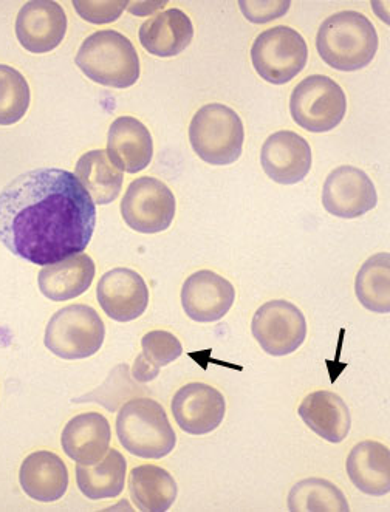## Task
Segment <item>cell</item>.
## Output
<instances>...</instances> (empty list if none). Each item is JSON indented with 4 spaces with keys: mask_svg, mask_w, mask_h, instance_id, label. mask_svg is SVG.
<instances>
[{
    "mask_svg": "<svg viewBox=\"0 0 390 512\" xmlns=\"http://www.w3.org/2000/svg\"><path fill=\"white\" fill-rule=\"evenodd\" d=\"M95 226L92 197L64 169H33L0 192V242L35 265L45 267L84 253Z\"/></svg>",
    "mask_w": 390,
    "mask_h": 512,
    "instance_id": "6da1fadb",
    "label": "cell"
},
{
    "mask_svg": "<svg viewBox=\"0 0 390 512\" xmlns=\"http://www.w3.org/2000/svg\"><path fill=\"white\" fill-rule=\"evenodd\" d=\"M377 28L360 11H339L319 27L316 48L325 64L339 72H358L378 52Z\"/></svg>",
    "mask_w": 390,
    "mask_h": 512,
    "instance_id": "7a4b0ae2",
    "label": "cell"
},
{
    "mask_svg": "<svg viewBox=\"0 0 390 512\" xmlns=\"http://www.w3.org/2000/svg\"><path fill=\"white\" fill-rule=\"evenodd\" d=\"M75 62L87 78L112 89H129L140 79L137 50L120 31L90 35L79 47Z\"/></svg>",
    "mask_w": 390,
    "mask_h": 512,
    "instance_id": "3957f363",
    "label": "cell"
},
{
    "mask_svg": "<svg viewBox=\"0 0 390 512\" xmlns=\"http://www.w3.org/2000/svg\"><path fill=\"white\" fill-rule=\"evenodd\" d=\"M117 435L129 454L146 460H161L174 451L177 435L165 407L151 398H132L121 407Z\"/></svg>",
    "mask_w": 390,
    "mask_h": 512,
    "instance_id": "277c9868",
    "label": "cell"
},
{
    "mask_svg": "<svg viewBox=\"0 0 390 512\" xmlns=\"http://www.w3.org/2000/svg\"><path fill=\"white\" fill-rule=\"evenodd\" d=\"M189 141L200 160L226 166L242 155L245 127L236 110L225 104H208L192 118Z\"/></svg>",
    "mask_w": 390,
    "mask_h": 512,
    "instance_id": "5b68a950",
    "label": "cell"
},
{
    "mask_svg": "<svg viewBox=\"0 0 390 512\" xmlns=\"http://www.w3.org/2000/svg\"><path fill=\"white\" fill-rule=\"evenodd\" d=\"M106 325L89 305L75 304L56 311L45 330V347L65 361L90 358L100 352Z\"/></svg>",
    "mask_w": 390,
    "mask_h": 512,
    "instance_id": "8992f818",
    "label": "cell"
},
{
    "mask_svg": "<svg viewBox=\"0 0 390 512\" xmlns=\"http://www.w3.org/2000/svg\"><path fill=\"white\" fill-rule=\"evenodd\" d=\"M290 112L302 129L325 134L346 117L347 96L343 87L329 76H308L291 93Z\"/></svg>",
    "mask_w": 390,
    "mask_h": 512,
    "instance_id": "52a82bcc",
    "label": "cell"
},
{
    "mask_svg": "<svg viewBox=\"0 0 390 512\" xmlns=\"http://www.w3.org/2000/svg\"><path fill=\"white\" fill-rule=\"evenodd\" d=\"M308 47L295 28L278 25L257 36L251 47V62L260 78L282 86L305 69Z\"/></svg>",
    "mask_w": 390,
    "mask_h": 512,
    "instance_id": "ba28073f",
    "label": "cell"
},
{
    "mask_svg": "<svg viewBox=\"0 0 390 512\" xmlns=\"http://www.w3.org/2000/svg\"><path fill=\"white\" fill-rule=\"evenodd\" d=\"M175 195L154 177H140L130 183L121 202V216L129 228L141 234L166 231L174 222Z\"/></svg>",
    "mask_w": 390,
    "mask_h": 512,
    "instance_id": "9c48e42d",
    "label": "cell"
},
{
    "mask_svg": "<svg viewBox=\"0 0 390 512\" xmlns=\"http://www.w3.org/2000/svg\"><path fill=\"white\" fill-rule=\"evenodd\" d=\"M251 332L268 355L287 356L304 344L307 321L295 304L278 299L267 302L256 311Z\"/></svg>",
    "mask_w": 390,
    "mask_h": 512,
    "instance_id": "30bf717a",
    "label": "cell"
},
{
    "mask_svg": "<svg viewBox=\"0 0 390 512\" xmlns=\"http://www.w3.org/2000/svg\"><path fill=\"white\" fill-rule=\"evenodd\" d=\"M378 203L377 188L369 175L355 166L330 172L322 189V206L339 219H358Z\"/></svg>",
    "mask_w": 390,
    "mask_h": 512,
    "instance_id": "8fae6325",
    "label": "cell"
},
{
    "mask_svg": "<svg viewBox=\"0 0 390 512\" xmlns=\"http://www.w3.org/2000/svg\"><path fill=\"white\" fill-rule=\"evenodd\" d=\"M175 423L189 435H206L216 431L226 414V401L216 387L189 383L172 398Z\"/></svg>",
    "mask_w": 390,
    "mask_h": 512,
    "instance_id": "7c38bea8",
    "label": "cell"
},
{
    "mask_svg": "<svg viewBox=\"0 0 390 512\" xmlns=\"http://www.w3.org/2000/svg\"><path fill=\"white\" fill-rule=\"evenodd\" d=\"M236 299L230 280L211 270H200L186 279L182 305L186 315L199 324H211L228 315Z\"/></svg>",
    "mask_w": 390,
    "mask_h": 512,
    "instance_id": "4fadbf2b",
    "label": "cell"
},
{
    "mask_svg": "<svg viewBox=\"0 0 390 512\" xmlns=\"http://www.w3.org/2000/svg\"><path fill=\"white\" fill-rule=\"evenodd\" d=\"M96 299L113 321H135L148 308L149 288L137 271L115 268L101 277L96 288Z\"/></svg>",
    "mask_w": 390,
    "mask_h": 512,
    "instance_id": "5bb4252c",
    "label": "cell"
},
{
    "mask_svg": "<svg viewBox=\"0 0 390 512\" xmlns=\"http://www.w3.org/2000/svg\"><path fill=\"white\" fill-rule=\"evenodd\" d=\"M67 33V14L58 2L33 0L19 11L16 36L30 53L53 52Z\"/></svg>",
    "mask_w": 390,
    "mask_h": 512,
    "instance_id": "9a60e30c",
    "label": "cell"
},
{
    "mask_svg": "<svg viewBox=\"0 0 390 512\" xmlns=\"http://www.w3.org/2000/svg\"><path fill=\"white\" fill-rule=\"evenodd\" d=\"M260 163L274 183L296 185L312 169V147L293 130H281L265 141Z\"/></svg>",
    "mask_w": 390,
    "mask_h": 512,
    "instance_id": "2e32d148",
    "label": "cell"
},
{
    "mask_svg": "<svg viewBox=\"0 0 390 512\" xmlns=\"http://www.w3.org/2000/svg\"><path fill=\"white\" fill-rule=\"evenodd\" d=\"M107 155L115 168L137 174L151 164L154 141L151 132L134 117H120L110 124Z\"/></svg>",
    "mask_w": 390,
    "mask_h": 512,
    "instance_id": "e0dca14e",
    "label": "cell"
},
{
    "mask_svg": "<svg viewBox=\"0 0 390 512\" xmlns=\"http://www.w3.org/2000/svg\"><path fill=\"white\" fill-rule=\"evenodd\" d=\"M112 431L104 415L86 412L72 418L61 435L62 451L78 465H95L109 452Z\"/></svg>",
    "mask_w": 390,
    "mask_h": 512,
    "instance_id": "ac0fdd59",
    "label": "cell"
},
{
    "mask_svg": "<svg viewBox=\"0 0 390 512\" xmlns=\"http://www.w3.org/2000/svg\"><path fill=\"white\" fill-rule=\"evenodd\" d=\"M19 482L30 499L58 502L69 488V469L55 452H33L22 463Z\"/></svg>",
    "mask_w": 390,
    "mask_h": 512,
    "instance_id": "d6986e66",
    "label": "cell"
},
{
    "mask_svg": "<svg viewBox=\"0 0 390 512\" xmlns=\"http://www.w3.org/2000/svg\"><path fill=\"white\" fill-rule=\"evenodd\" d=\"M146 52L158 58H172L185 52L194 38L191 18L180 8L161 11L141 25L138 33Z\"/></svg>",
    "mask_w": 390,
    "mask_h": 512,
    "instance_id": "ffe728a7",
    "label": "cell"
},
{
    "mask_svg": "<svg viewBox=\"0 0 390 512\" xmlns=\"http://www.w3.org/2000/svg\"><path fill=\"white\" fill-rule=\"evenodd\" d=\"M299 417L319 437L329 443H343L350 434L352 417L341 396L329 390H316L305 396Z\"/></svg>",
    "mask_w": 390,
    "mask_h": 512,
    "instance_id": "44dd1931",
    "label": "cell"
},
{
    "mask_svg": "<svg viewBox=\"0 0 390 512\" xmlns=\"http://www.w3.org/2000/svg\"><path fill=\"white\" fill-rule=\"evenodd\" d=\"M95 273L92 257L76 254L61 262L45 265L38 277L39 290L50 301H70L89 290Z\"/></svg>",
    "mask_w": 390,
    "mask_h": 512,
    "instance_id": "7402d4cb",
    "label": "cell"
},
{
    "mask_svg": "<svg viewBox=\"0 0 390 512\" xmlns=\"http://www.w3.org/2000/svg\"><path fill=\"white\" fill-rule=\"evenodd\" d=\"M350 482L364 494L383 497L390 491V452L386 444L361 441L346 461Z\"/></svg>",
    "mask_w": 390,
    "mask_h": 512,
    "instance_id": "603a6c76",
    "label": "cell"
},
{
    "mask_svg": "<svg viewBox=\"0 0 390 512\" xmlns=\"http://www.w3.org/2000/svg\"><path fill=\"white\" fill-rule=\"evenodd\" d=\"M129 494L143 512H165L177 500L178 486L166 469L141 465L130 471Z\"/></svg>",
    "mask_w": 390,
    "mask_h": 512,
    "instance_id": "cb8c5ba5",
    "label": "cell"
},
{
    "mask_svg": "<svg viewBox=\"0 0 390 512\" xmlns=\"http://www.w3.org/2000/svg\"><path fill=\"white\" fill-rule=\"evenodd\" d=\"M126 474V458L117 449H112L95 465H78L76 483L87 499H115L124 491Z\"/></svg>",
    "mask_w": 390,
    "mask_h": 512,
    "instance_id": "d4e9b609",
    "label": "cell"
},
{
    "mask_svg": "<svg viewBox=\"0 0 390 512\" xmlns=\"http://www.w3.org/2000/svg\"><path fill=\"white\" fill-rule=\"evenodd\" d=\"M75 175L96 205H109L120 197L123 172L113 166L103 149L87 152L79 158Z\"/></svg>",
    "mask_w": 390,
    "mask_h": 512,
    "instance_id": "484cf974",
    "label": "cell"
},
{
    "mask_svg": "<svg viewBox=\"0 0 390 512\" xmlns=\"http://www.w3.org/2000/svg\"><path fill=\"white\" fill-rule=\"evenodd\" d=\"M358 301L373 313H390V254L380 253L367 259L356 274Z\"/></svg>",
    "mask_w": 390,
    "mask_h": 512,
    "instance_id": "4316f807",
    "label": "cell"
},
{
    "mask_svg": "<svg viewBox=\"0 0 390 512\" xmlns=\"http://www.w3.org/2000/svg\"><path fill=\"white\" fill-rule=\"evenodd\" d=\"M291 512H349L346 495L325 478H305L288 494Z\"/></svg>",
    "mask_w": 390,
    "mask_h": 512,
    "instance_id": "83f0119b",
    "label": "cell"
},
{
    "mask_svg": "<svg viewBox=\"0 0 390 512\" xmlns=\"http://www.w3.org/2000/svg\"><path fill=\"white\" fill-rule=\"evenodd\" d=\"M30 86L25 76L10 65L0 64V126H13L30 107Z\"/></svg>",
    "mask_w": 390,
    "mask_h": 512,
    "instance_id": "f1b7e54d",
    "label": "cell"
},
{
    "mask_svg": "<svg viewBox=\"0 0 390 512\" xmlns=\"http://www.w3.org/2000/svg\"><path fill=\"white\" fill-rule=\"evenodd\" d=\"M140 393H148V390L138 386L130 379L127 364H120L110 372L109 378L104 381L103 386L93 390L89 395L75 398L73 401L75 403L93 401V403L101 404L109 412H117L121 404L127 403L130 398H137Z\"/></svg>",
    "mask_w": 390,
    "mask_h": 512,
    "instance_id": "f546056e",
    "label": "cell"
},
{
    "mask_svg": "<svg viewBox=\"0 0 390 512\" xmlns=\"http://www.w3.org/2000/svg\"><path fill=\"white\" fill-rule=\"evenodd\" d=\"M141 349L143 358L157 370L177 361L183 353L180 339L165 330L146 333L141 339Z\"/></svg>",
    "mask_w": 390,
    "mask_h": 512,
    "instance_id": "4dcf8cb0",
    "label": "cell"
},
{
    "mask_svg": "<svg viewBox=\"0 0 390 512\" xmlns=\"http://www.w3.org/2000/svg\"><path fill=\"white\" fill-rule=\"evenodd\" d=\"M129 2H73L76 13L84 19V21L92 22V24H109L120 18L123 11L126 10Z\"/></svg>",
    "mask_w": 390,
    "mask_h": 512,
    "instance_id": "1f68e13d",
    "label": "cell"
},
{
    "mask_svg": "<svg viewBox=\"0 0 390 512\" xmlns=\"http://www.w3.org/2000/svg\"><path fill=\"white\" fill-rule=\"evenodd\" d=\"M290 5V2H240L239 7L248 21L265 24L287 14Z\"/></svg>",
    "mask_w": 390,
    "mask_h": 512,
    "instance_id": "d6a6232c",
    "label": "cell"
},
{
    "mask_svg": "<svg viewBox=\"0 0 390 512\" xmlns=\"http://www.w3.org/2000/svg\"><path fill=\"white\" fill-rule=\"evenodd\" d=\"M158 373H160V370L154 369L143 358V355L137 356L134 362V369H132V376H134L135 381H138V383H149V381H154L157 378Z\"/></svg>",
    "mask_w": 390,
    "mask_h": 512,
    "instance_id": "836d02e7",
    "label": "cell"
},
{
    "mask_svg": "<svg viewBox=\"0 0 390 512\" xmlns=\"http://www.w3.org/2000/svg\"><path fill=\"white\" fill-rule=\"evenodd\" d=\"M168 2H129L127 8L129 13L135 14V16H148V14L155 13L160 8L166 7Z\"/></svg>",
    "mask_w": 390,
    "mask_h": 512,
    "instance_id": "e575fe53",
    "label": "cell"
}]
</instances>
